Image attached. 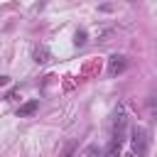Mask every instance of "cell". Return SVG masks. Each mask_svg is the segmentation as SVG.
<instances>
[{"label": "cell", "mask_w": 157, "mask_h": 157, "mask_svg": "<svg viewBox=\"0 0 157 157\" xmlns=\"http://www.w3.org/2000/svg\"><path fill=\"white\" fill-rule=\"evenodd\" d=\"M132 155L142 157L147 155V130L145 128H132Z\"/></svg>", "instance_id": "1"}, {"label": "cell", "mask_w": 157, "mask_h": 157, "mask_svg": "<svg viewBox=\"0 0 157 157\" xmlns=\"http://www.w3.org/2000/svg\"><path fill=\"white\" fill-rule=\"evenodd\" d=\"M125 125H128V115H125V110H123V105L115 110V118H113V137L115 140H125Z\"/></svg>", "instance_id": "2"}, {"label": "cell", "mask_w": 157, "mask_h": 157, "mask_svg": "<svg viewBox=\"0 0 157 157\" xmlns=\"http://www.w3.org/2000/svg\"><path fill=\"white\" fill-rule=\"evenodd\" d=\"M128 69V59L123 56V54H113L110 59H108V74L110 76H118V74H123Z\"/></svg>", "instance_id": "3"}, {"label": "cell", "mask_w": 157, "mask_h": 157, "mask_svg": "<svg viewBox=\"0 0 157 157\" xmlns=\"http://www.w3.org/2000/svg\"><path fill=\"white\" fill-rule=\"evenodd\" d=\"M32 59H34L37 64H47V61L52 59L49 47H47V44H37V47H34V52H32Z\"/></svg>", "instance_id": "4"}, {"label": "cell", "mask_w": 157, "mask_h": 157, "mask_svg": "<svg viewBox=\"0 0 157 157\" xmlns=\"http://www.w3.org/2000/svg\"><path fill=\"white\" fill-rule=\"evenodd\" d=\"M37 108H39V101H27L25 105H20L17 118H29L32 113H37Z\"/></svg>", "instance_id": "5"}, {"label": "cell", "mask_w": 157, "mask_h": 157, "mask_svg": "<svg viewBox=\"0 0 157 157\" xmlns=\"http://www.w3.org/2000/svg\"><path fill=\"white\" fill-rule=\"evenodd\" d=\"M120 150H123V142L113 137V140H110V145L105 147V155H110V157H113V155H120Z\"/></svg>", "instance_id": "6"}, {"label": "cell", "mask_w": 157, "mask_h": 157, "mask_svg": "<svg viewBox=\"0 0 157 157\" xmlns=\"http://www.w3.org/2000/svg\"><path fill=\"white\" fill-rule=\"evenodd\" d=\"M88 42V34H86V29H76V34H74V44L76 47H83Z\"/></svg>", "instance_id": "7"}, {"label": "cell", "mask_w": 157, "mask_h": 157, "mask_svg": "<svg viewBox=\"0 0 157 157\" xmlns=\"http://www.w3.org/2000/svg\"><path fill=\"white\" fill-rule=\"evenodd\" d=\"M147 110H150V120H157V96H150Z\"/></svg>", "instance_id": "8"}, {"label": "cell", "mask_w": 157, "mask_h": 157, "mask_svg": "<svg viewBox=\"0 0 157 157\" xmlns=\"http://www.w3.org/2000/svg\"><path fill=\"white\" fill-rule=\"evenodd\" d=\"M96 152H101V147H96V145H91V147L86 150V155H96Z\"/></svg>", "instance_id": "9"}, {"label": "cell", "mask_w": 157, "mask_h": 157, "mask_svg": "<svg viewBox=\"0 0 157 157\" xmlns=\"http://www.w3.org/2000/svg\"><path fill=\"white\" fill-rule=\"evenodd\" d=\"M10 83V76H0V86H7Z\"/></svg>", "instance_id": "10"}]
</instances>
